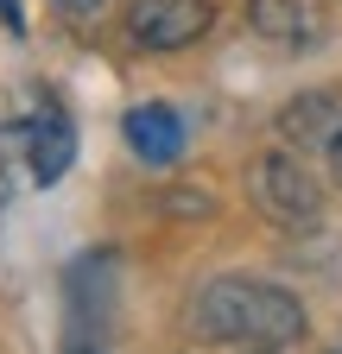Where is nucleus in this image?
Returning <instances> with one entry per match:
<instances>
[{
	"mask_svg": "<svg viewBox=\"0 0 342 354\" xmlns=\"http://www.w3.org/2000/svg\"><path fill=\"white\" fill-rule=\"evenodd\" d=\"M120 133H127V146H134V158H146V165H178V152H184V120L171 114L165 102L127 108Z\"/></svg>",
	"mask_w": 342,
	"mask_h": 354,
	"instance_id": "7",
	"label": "nucleus"
},
{
	"mask_svg": "<svg viewBox=\"0 0 342 354\" xmlns=\"http://www.w3.org/2000/svg\"><path fill=\"white\" fill-rule=\"evenodd\" d=\"M247 354H279V348H247Z\"/></svg>",
	"mask_w": 342,
	"mask_h": 354,
	"instance_id": "13",
	"label": "nucleus"
},
{
	"mask_svg": "<svg viewBox=\"0 0 342 354\" xmlns=\"http://www.w3.org/2000/svg\"><path fill=\"white\" fill-rule=\"evenodd\" d=\"M247 26L267 44H285V51H311V44H323V32H330L317 0H247Z\"/></svg>",
	"mask_w": 342,
	"mask_h": 354,
	"instance_id": "4",
	"label": "nucleus"
},
{
	"mask_svg": "<svg viewBox=\"0 0 342 354\" xmlns=\"http://www.w3.org/2000/svg\"><path fill=\"white\" fill-rule=\"evenodd\" d=\"M330 171H336V184H342V133H336V146H330Z\"/></svg>",
	"mask_w": 342,
	"mask_h": 354,
	"instance_id": "11",
	"label": "nucleus"
},
{
	"mask_svg": "<svg viewBox=\"0 0 342 354\" xmlns=\"http://www.w3.org/2000/svg\"><path fill=\"white\" fill-rule=\"evenodd\" d=\"M51 7H70V13H89V7H102V0H51Z\"/></svg>",
	"mask_w": 342,
	"mask_h": 354,
	"instance_id": "12",
	"label": "nucleus"
},
{
	"mask_svg": "<svg viewBox=\"0 0 342 354\" xmlns=\"http://www.w3.org/2000/svg\"><path fill=\"white\" fill-rule=\"evenodd\" d=\"M70 329H108L114 323V253H82L70 266Z\"/></svg>",
	"mask_w": 342,
	"mask_h": 354,
	"instance_id": "5",
	"label": "nucleus"
},
{
	"mask_svg": "<svg viewBox=\"0 0 342 354\" xmlns=\"http://www.w3.org/2000/svg\"><path fill=\"white\" fill-rule=\"evenodd\" d=\"M247 190H253V203H260L273 221H285V228L317 221V209H323V190H317V177L305 171L298 152H260L247 165Z\"/></svg>",
	"mask_w": 342,
	"mask_h": 354,
	"instance_id": "2",
	"label": "nucleus"
},
{
	"mask_svg": "<svg viewBox=\"0 0 342 354\" xmlns=\"http://www.w3.org/2000/svg\"><path fill=\"white\" fill-rule=\"evenodd\" d=\"M76 165V127L64 108H38L26 120V171H32V184H57V177Z\"/></svg>",
	"mask_w": 342,
	"mask_h": 354,
	"instance_id": "6",
	"label": "nucleus"
},
{
	"mask_svg": "<svg viewBox=\"0 0 342 354\" xmlns=\"http://www.w3.org/2000/svg\"><path fill=\"white\" fill-rule=\"evenodd\" d=\"M279 133H285V146L291 152H311V146H336V133H342V102L323 95V88H311V95H298L279 108Z\"/></svg>",
	"mask_w": 342,
	"mask_h": 354,
	"instance_id": "8",
	"label": "nucleus"
},
{
	"mask_svg": "<svg viewBox=\"0 0 342 354\" xmlns=\"http://www.w3.org/2000/svg\"><path fill=\"white\" fill-rule=\"evenodd\" d=\"M13 152H26V127H0V209L13 196Z\"/></svg>",
	"mask_w": 342,
	"mask_h": 354,
	"instance_id": "9",
	"label": "nucleus"
},
{
	"mask_svg": "<svg viewBox=\"0 0 342 354\" xmlns=\"http://www.w3.org/2000/svg\"><path fill=\"white\" fill-rule=\"evenodd\" d=\"M64 354H108V329H70Z\"/></svg>",
	"mask_w": 342,
	"mask_h": 354,
	"instance_id": "10",
	"label": "nucleus"
},
{
	"mask_svg": "<svg viewBox=\"0 0 342 354\" xmlns=\"http://www.w3.org/2000/svg\"><path fill=\"white\" fill-rule=\"evenodd\" d=\"M216 26L209 0H127V38L140 51H184Z\"/></svg>",
	"mask_w": 342,
	"mask_h": 354,
	"instance_id": "3",
	"label": "nucleus"
},
{
	"mask_svg": "<svg viewBox=\"0 0 342 354\" xmlns=\"http://www.w3.org/2000/svg\"><path fill=\"white\" fill-rule=\"evenodd\" d=\"M190 323L203 342H222V348H285L305 335V304H298L285 285H267V279H241V272H222L197 291V310Z\"/></svg>",
	"mask_w": 342,
	"mask_h": 354,
	"instance_id": "1",
	"label": "nucleus"
}]
</instances>
